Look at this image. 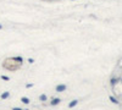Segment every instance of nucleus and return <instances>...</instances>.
I'll use <instances>...</instances> for the list:
<instances>
[{"mask_svg":"<svg viewBox=\"0 0 122 110\" xmlns=\"http://www.w3.org/2000/svg\"><path fill=\"white\" fill-rule=\"evenodd\" d=\"M110 99H111V102H112V103H115V104H117V103H118V102L116 100V99H115L114 97H110Z\"/></svg>","mask_w":122,"mask_h":110,"instance_id":"1","label":"nucleus"},{"mask_svg":"<svg viewBox=\"0 0 122 110\" xmlns=\"http://www.w3.org/2000/svg\"><path fill=\"white\" fill-rule=\"evenodd\" d=\"M22 102H23L25 104H28V103H29V100H28L27 98H22Z\"/></svg>","mask_w":122,"mask_h":110,"instance_id":"2","label":"nucleus"},{"mask_svg":"<svg viewBox=\"0 0 122 110\" xmlns=\"http://www.w3.org/2000/svg\"><path fill=\"white\" fill-rule=\"evenodd\" d=\"M76 104H77V100H73L72 103H71V104H70V108H72V106H75Z\"/></svg>","mask_w":122,"mask_h":110,"instance_id":"3","label":"nucleus"},{"mask_svg":"<svg viewBox=\"0 0 122 110\" xmlns=\"http://www.w3.org/2000/svg\"><path fill=\"white\" fill-rule=\"evenodd\" d=\"M59 102H60V100H59V99H55V100H54V102H53L51 104H53V105H56V104H57Z\"/></svg>","mask_w":122,"mask_h":110,"instance_id":"4","label":"nucleus"},{"mask_svg":"<svg viewBox=\"0 0 122 110\" xmlns=\"http://www.w3.org/2000/svg\"><path fill=\"white\" fill-rule=\"evenodd\" d=\"M62 89H65L64 86H62V87H57V91H62Z\"/></svg>","mask_w":122,"mask_h":110,"instance_id":"5","label":"nucleus"},{"mask_svg":"<svg viewBox=\"0 0 122 110\" xmlns=\"http://www.w3.org/2000/svg\"><path fill=\"white\" fill-rule=\"evenodd\" d=\"M12 110H21V109H18V108H14Z\"/></svg>","mask_w":122,"mask_h":110,"instance_id":"6","label":"nucleus"}]
</instances>
